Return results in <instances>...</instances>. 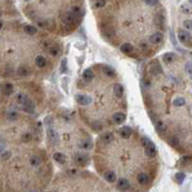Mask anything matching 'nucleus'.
<instances>
[{
  "label": "nucleus",
  "mask_w": 192,
  "mask_h": 192,
  "mask_svg": "<svg viewBox=\"0 0 192 192\" xmlns=\"http://www.w3.org/2000/svg\"><path fill=\"white\" fill-rule=\"evenodd\" d=\"M143 145H144V149H145V153L147 157H156V154H157V149H156V145L149 139V138H146L144 137L143 138Z\"/></svg>",
  "instance_id": "obj_1"
},
{
  "label": "nucleus",
  "mask_w": 192,
  "mask_h": 192,
  "mask_svg": "<svg viewBox=\"0 0 192 192\" xmlns=\"http://www.w3.org/2000/svg\"><path fill=\"white\" fill-rule=\"evenodd\" d=\"M178 39H179L180 43L185 44V45H189V44L192 43L191 34L189 33L187 31H185V29H179L178 31Z\"/></svg>",
  "instance_id": "obj_2"
},
{
  "label": "nucleus",
  "mask_w": 192,
  "mask_h": 192,
  "mask_svg": "<svg viewBox=\"0 0 192 192\" xmlns=\"http://www.w3.org/2000/svg\"><path fill=\"white\" fill-rule=\"evenodd\" d=\"M77 19H78V17L73 12H67V13H65V14L62 15L61 17V20L64 21V24H66V25H72L74 24V23H77Z\"/></svg>",
  "instance_id": "obj_3"
},
{
  "label": "nucleus",
  "mask_w": 192,
  "mask_h": 192,
  "mask_svg": "<svg viewBox=\"0 0 192 192\" xmlns=\"http://www.w3.org/2000/svg\"><path fill=\"white\" fill-rule=\"evenodd\" d=\"M21 106H23V110H24L25 112H27V113H33L34 112V104L29 98H27V99L21 104Z\"/></svg>",
  "instance_id": "obj_4"
},
{
  "label": "nucleus",
  "mask_w": 192,
  "mask_h": 192,
  "mask_svg": "<svg viewBox=\"0 0 192 192\" xmlns=\"http://www.w3.org/2000/svg\"><path fill=\"white\" fill-rule=\"evenodd\" d=\"M76 100L79 105H88V104H91V97L86 96V94H77Z\"/></svg>",
  "instance_id": "obj_5"
},
{
  "label": "nucleus",
  "mask_w": 192,
  "mask_h": 192,
  "mask_svg": "<svg viewBox=\"0 0 192 192\" xmlns=\"http://www.w3.org/2000/svg\"><path fill=\"white\" fill-rule=\"evenodd\" d=\"M163 39H164L163 34L160 33V32H156V33L150 35L149 40H150V43H152V44H160L163 41Z\"/></svg>",
  "instance_id": "obj_6"
},
{
  "label": "nucleus",
  "mask_w": 192,
  "mask_h": 192,
  "mask_svg": "<svg viewBox=\"0 0 192 192\" xmlns=\"http://www.w3.org/2000/svg\"><path fill=\"white\" fill-rule=\"evenodd\" d=\"M131 135H132V130L129 126H124V127H121L119 130V136L121 138H124V139H129Z\"/></svg>",
  "instance_id": "obj_7"
},
{
  "label": "nucleus",
  "mask_w": 192,
  "mask_h": 192,
  "mask_svg": "<svg viewBox=\"0 0 192 192\" xmlns=\"http://www.w3.org/2000/svg\"><path fill=\"white\" fill-rule=\"evenodd\" d=\"M117 187L121 190V191H126L129 187H130V183L127 179H125V178H120L118 183H117Z\"/></svg>",
  "instance_id": "obj_8"
},
{
  "label": "nucleus",
  "mask_w": 192,
  "mask_h": 192,
  "mask_svg": "<svg viewBox=\"0 0 192 192\" xmlns=\"http://www.w3.org/2000/svg\"><path fill=\"white\" fill-rule=\"evenodd\" d=\"M74 160H76V163H77L78 165H85V164H87V162H88V157L84 153H78L77 156H76Z\"/></svg>",
  "instance_id": "obj_9"
},
{
  "label": "nucleus",
  "mask_w": 192,
  "mask_h": 192,
  "mask_svg": "<svg viewBox=\"0 0 192 192\" xmlns=\"http://www.w3.org/2000/svg\"><path fill=\"white\" fill-rule=\"evenodd\" d=\"M126 119V115L123 113V112H117L113 115V121L115 124H123Z\"/></svg>",
  "instance_id": "obj_10"
},
{
  "label": "nucleus",
  "mask_w": 192,
  "mask_h": 192,
  "mask_svg": "<svg viewBox=\"0 0 192 192\" xmlns=\"http://www.w3.org/2000/svg\"><path fill=\"white\" fill-rule=\"evenodd\" d=\"M149 179H150L149 176L144 172L139 173V174L137 176V180H138V183H139L140 185H146V184L149 183Z\"/></svg>",
  "instance_id": "obj_11"
},
{
  "label": "nucleus",
  "mask_w": 192,
  "mask_h": 192,
  "mask_svg": "<svg viewBox=\"0 0 192 192\" xmlns=\"http://www.w3.org/2000/svg\"><path fill=\"white\" fill-rule=\"evenodd\" d=\"M113 92H115V94L117 98H120V97H123V94H124V87L121 86L120 84H115V86H113Z\"/></svg>",
  "instance_id": "obj_12"
},
{
  "label": "nucleus",
  "mask_w": 192,
  "mask_h": 192,
  "mask_svg": "<svg viewBox=\"0 0 192 192\" xmlns=\"http://www.w3.org/2000/svg\"><path fill=\"white\" fill-rule=\"evenodd\" d=\"M174 59H176V56H174V53H172V52L165 53L164 57H163L164 62H166V64H171V62H173L174 61Z\"/></svg>",
  "instance_id": "obj_13"
},
{
  "label": "nucleus",
  "mask_w": 192,
  "mask_h": 192,
  "mask_svg": "<svg viewBox=\"0 0 192 192\" xmlns=\"http://www.w3.org/2000/svg\"><path fill=\"white\" fill-rule=\"evenodd\" d=\"M104 178H105L109 183H113V182H115L117 176H115V173L113 172V171H106L105 174H104Z\"/></svg>",
  "instance_id": "obj_14"
},
{
  "label": "nucleus",
  "mask_w": 192,
  "mask_h": 192,
  "mask_svg": "<svg viewBox=\"0 0 192 192\" xmlns=\"http://www.w3.org/2000/svg\"><path fill=\"white\" fill-rule=\"evenodd\" d=\"M47 135H48V138H50V139H51V141H53V143H57L58 139H59V137H58V133L54 130H53V129H48V130H47Z\"/></svg>",
  "instance_id": "obj_15"
},
{
  "label": "nucleus",
  "mask_w": 192,
  "mask_h": 192,
  "mask_svg": "<svg viewBox=\"0 0 192 192\" xmlns=\"http://www.w3.org/2000/svg\"><path fill=\"white\" fill-rule=\"evenodd\" d=\"M93 77H94L93 71H92V70H90V68L85 70V71H84V73H83V78H84L86 82H91L92 79H93Z\"/></svg>",
  "instance_id": "obj_16"
},
{
  "label": "nucleus",
  "mask_w": 192,
  "mask_h": 192,
  "mask_svg": "<svg viewBox=\"0 0 192 192\" xmlns=\"http://www.w3.org/2000/svg\"><path fill=\"white\" fill-rule=\"evenodd\" d=\"M120 50H121V52H124V53H131V52H133V46H132V44L125 43L120 46Z\"/></svg>",
  "instance_id": "obj_17"
},
{
  "label": "nucleus",
  "mask_w": 192,
  "mask_h": 192,
  "mask_svg": "<svg viewBox=\"0 0 192 192\" xmlns=\"http://www.w3.org/2000/svg\"><path fill=\"white\" fill-rule=\"evenodd\" d=\"M35 65L40 68L45 67V66H46V59H45L43 56H38V57L35 58Z\"/></svg>",
  "instance_id": "obj_18"
},
{
  "label": "nucleus",
  "mask_w": 192,
  "mask_h": 192,
  "mask_svg": "<svg viewBox=\"0 0 192 192\" xmlns=\"http://www.w3.org/2000/svg\"><path fill=\"white\" fill-rule=\"evenodd\" d=\"M112 140H113V135L111 132H107V133L101 136V141L105 143V144H110Z\"/></svg>",
  "instance_id": "obj_19"
},
{
  "label": "nucleus",
  "mask_w": 192,
  "mask_h": 192,
  "mask_svg": "<svg viewBox=\"0 0 192 192\" xmlns=\"http://www.w3.org/2000/svg\"><path fill=\"white\" fill-rule=\"evenodd\" d=\"M53 158H54V160L58 162L59 164H64L65 162H66V157H65L62 153H59V152L53 154Z\"/></svg>",
  "instance_id": "obj_20"
},
{
  "label": "nucleus",
  "mask_w": 192,
  "mask_h": 192,
  "mask_svg": "<svg viewBox=\"0 0 192 192\" xmlns=\"http://www.w3.org/2000/svg\"><path fill=\"white\" fill-rule=\"evenodd\" d=\"M150 72L152 73L153 76H156V74H158V73L162 72V67L159 66L158 64H156V62H154V64H152V65L150 66Z\"/></svg>",
  "instance_id": "obj_21"
},
{
  "label": "nucleus",
  "mask_w": 192,
  "mask_h": 192,
  "mask_svg": "<svg viewBox=\"0 0 192 192\" xmlns=\"http://www.w3.org/2000/svg\"><path fill=\"white\" fill-rule=\"evenodd\" d=\"M79 146L84 150H90V149H92V141L90 139L82 140V141L79 143Z\"/></svg>",
  "instance_id": "obj_22"
},
{
  "label": "nucleus",
  "mask_w": 192,
  "mask_h": 192,
  "mask_svg": "<svg viewBox=\"0 0 192 192\" xmlns=\"http://www.w3.org/2000/svg\"><path fill=\"white\" fill-rule=\"evenodd\" d=\"M101 70H103V72L105 73L106 76H109V77H113V76H115L113 68H111L110 66H107V65H103V66H101Z\"/></svg>",
  "instance_id": "obj_23"
},
{
  "label": "nucleus",
  "mask_w": 192,
  "mask_h": 192,
  "mask_svg": "<svg viewBox=\"0 0 192 192\" xmlns=\"http://www.w3.org/2000/svg\"><path fill=\"white\" fill-rule=\"evenodd\" d=\"M29 163L32 166H39L41 164V158L39 156H32L31 159H29Z\"/></svg>",
  "instance_id": "obj_24"
},
{
  "label": "nucleus",
  "mask_w": 192,
  "mask_h": 192,
  "mask_svg": "<svg viewBox=\"0 0 192 192\" xmlns=\"http://www.w3.org/2000/svg\"><path fill=\"white\" fill-rule=\"evenodd\" d=\"M156 129L159 131V132H164V131L166 130V125L164 124L162 120H156Z\"/></svg>",
  "instance_id": "obj_25"
},
{
  "label": "nucleus",
  "mask_w": 192,
  "mask_h": 192,
  "mask_svg": "<svg viewBox=\"0 0 192 192\" xmlns=\"http://www.w3.org/2000/svg\"><path fill=\"white\" fill-rule=\"evenodd\" d=\"M24 31L27 34H31V35H33V34L37 33V29H35L34 26H32V25H26L24 27Z\"/></svg>",
  "instance_id": "obj_26"
},
{
  "label": "nucleus",
  "mask_w": 192,
  "mask_h": 192,
  "mask_svg": "<svg viewBox=\"0 0 192 192\" xmlns=\"http://www.w3.org/2000/svg\"><path fill=\"white\" fill-rule=\"evenodd\" d=\"M185 99L183 98V97H177L174 100H173V105L174 106H177V107H179V106H184L185 105Z\"/></svg>",
  "instance_id": "obj_27"
},
{
  "label": "nucleus",
  "mask_w": 192,
  "mask_h": 192,
  "mask_svg": "<svg viewBox=\"0 0 192 192\" xmlns=\"http://www.w3.org/2000/svg\"><path fill=\"white\" fill-rule=\"evenodd\" d=\"M4 93L6 96H10L13 93V85L12 84H5L4 85Z\"/></svg>",
  "instance_id": "obj_28"
},
{
  "label": "nucleus",
  "mask_w": 192,
  "mask_h": 192,
  "mask_svg": "<svg viewBox=\"0 0 192 192\" xmlns=\"http://www.w3.org/2000/svg\"><path fill=\"white\" fill-rule=\"evenodd\" d=\"M7 119L11 120V121H14V120L18 119V113L15 111H10L7 112Z\"/></svg>",
  "instance_id": "obj_29"
},
{
  "label": "nucleus",
  "mask_w": 192,
  "mask_h": 192,
  "mask_svg": "<svg viewBox=\"0 0 192 192\" xmlns=\"http://www.w3.org/2000/svg\"><path fill=\"white\" fill-rule=\"evenodd\" d=\"M184 179H185V174L183 172L176 173V180H177L178 184H182V183L184 182Z\"/></svg>",
  "instance_id": "obj_30"
},
{
  "label": "nucleus",
  "mask_w": 192,
  "mask_h": 192,
  "mask_svg": "<svg viewBox=\"0 0 192 192\" xmlns=\"http://www.w3.org/2000/svg\"><path fill=\"white\" fill-rule=\"evenodd\" d=\"M27 98H29V97L26 96V94H24V93H20V94H18V97H17V100H18V103L21 105V104H23V103H24Z\"/></svg>",
  "instance_id": "obj_31"
},
{
  "label": "nucleus",
  "mask_w": 192,
  "mask_h": 192,
  "mask_svg": "<svg viewBox=\"0 0 192 192\" xmlns=\"http://www.w3.org/2000/svg\"><path fill=\"white\" fill-rule=\"evenodd\" d=\"M48 52H50V54H52V56H58L59 54V47L58 46H51L50 50H48Z\"/></svg>",
  "instance_id": "obj_32"
},
{
  "label": "nucleus",
  "mask_w": 192,
  "mask_h": 192,
  "mask_svg": "<svg viewBox=\"0 0 192 192\" xmlns=\"http://www.w3.org/2000/svg\"><path fill=\"white\" fill-rule=\"evenodd\" d=\"M106 4L105 0H96V3H94V6H96L97 8H100V7H104Z\"/></svg>",
  "instance_id": "obj_33"
},
{
  "label": "nucleus",
  "mask_w": 192,
  "mask_h": 192,
  "mask_svg": "<svg viewBox=\"0 0 192 192\" xmlns=\"http://www.w3.org/2000/svg\"><path fill=\"white\" fill-rule=\"evenodd\" d=\"M185 71H186L190 76H192V62H187L185 65Z\"/></svg>",
  "instance_id": "obj_34"
},
{
  "label": "nucleus",
  "mask_w": 192,
  "mask_h": 192,
  "mask_svg": "<svg viewBox=\"0 0 192 192\" xmlns=\"http://www.w3.org/2000/svg\"><path fill=\"white\" fill-rule=\"evenodd\" d=\"M147 6H156L158 4V0H144Z\"/></svg>",
  "instance_id": "obj_35"
},
{
  "label": "nucleus",
  "mask_w": 192,
  "mask_h": 192,
  "mask_svg": "<svg viewBox=\"0 0 192 192\" xmlns=\"http://www.w3.org/2000/svg\"><path fill=\"white\" fill-rule=\"evenodd\" d=\"M184 27L186 29H192V20H185L184 21Z\"/></svg>",
  "instance_id": "obj_36"
},
{
  "label": "nucleus",
  "mask_w": 192,
  "mask_h": 192,
  "mask_svg": "<svg viewBox=\"0 0 192 192\" xmlns=\"http://www.w3.org/2000/svg\"><path fill=\"white\" fill-rule=\"evenodd\" d=\"M19 74L20 76H26V74H29V70L26 67H20L19 68Z\"/></svg>",
  "instance_id": "obj_37"
},
{
  "label": "nucleus",
  "mask_w": 192,
  "mask_h": 192,
  "mask_svg": "<svg viewBox=\"0 0 192 192\" xmlns=\"http://www.w3.org/2000/svg\"><path fill=\"white\" fill-rule=\"evenodd\" d=\"M31 139H32V135L31 133H25V135H23V140L24 141H29Z\"/></svg>",
  "instance_id": "obj_38"
},
{
  "label": "nucleus",
  "mask_w": 192,
  "mask_h": 192,
  "mask_svg": "<svg viewBox=\"0 0 192 192\" xmlns=\"http://www.w3.org/2000/svg\"><path fill=\"white\" fill-rule=\"evenodd\" d=\"M180 10H182V12L183 13H190V7H189V6L187 5H183L182 7H180Z\"/></svg>",
  "instance_id": "obj_39"
},
{
  "label": "nucleus",
  "mask_w": 192,
  "mask_h": 192,
  "mask_svg": "<svg viewBox=\"0 0 192 192\" xmlns=\"http://www.w3.org/2000/svg\"><path fill=\"white\" fill-rule=\"evenodd\" d=\"M92 126H93V129H94V130H101V124H100V123H98V121L92 123Z\"/></svg>",
  "instance_id": "obj_40"
},
{
  "label": "nucleus",
  "mask_w": 192,
  "mask_h": 192,
  "mask_svg": "<svg viewBox=\"0 0 192 192\" xmlns=\"http://www.w3.org/2000/svg\"><path fill=\"white\" fill-rule=\"evenodd\" d=\"M71 12H73L74 14L77 15V17H79L80 15V10L78 8V7H72V10H71Z\"/></svg>",
  "instance_id": "obj_41"
},
{
  "label": "nucleus",
  "mask_w": 192,
  "mask_h": 192,
  "mask_svg": "<svg viewBox=\"0 0 192 192\" xmlns=\"http://www.w3.org/2000/svg\"><path fill=\"white\" fill-rule=\"evenodd\" d=\"M61 72H65L66 71V59H62V61H61Z\"/></svg>",
  "instance_id": "obj_42"
},
{
  "label": "nucleus",
  "mask_w": 192,
  "mask_h": 192,
  "mask_svg": "<svg viewBox=\"0 0 192 192\" xmlns=\"http://www.w3.org/2000/svg\"><path fill=\"white\" fill-rule=\"evenodd\" d=\"M10 156H11V152H5V153H3V159H8L10 158Z\"/></svg>",
  "instance_id": "obj_43"
},
{
  "label": "nucleus",
  "mask_w": 192,
  "mask_h": 192,
  "mask_svg": "<svg viewBox=\"0 0 192 192\" xmlns=\"http://www.w3.org/2000/svg\"><path fill=\"white\" fill-rule=\"evenodd\" d=\"M4 150H5V147H4V145H3V144H0V153H1V152H3Z\"/></svg>",
  "instance_id": "obj_44"
},
{
  "label": "nucleus",
  "mask_w": 192,
  "mask_h": 192,
  "mask_svg": "<svg viewBox=\"0 0 192 192\" xmlns=\"http://www.w3.org/2000/svg\"><path fill=\"white\" fill-rule=\"evenodd\" d=\"M1 27H3V23L0 21V29H1Z\"/></svg>",
  "instance_id": "obj_45"
},
{
  "label": "nucleus",
  "mask_w": 192,
  "mask_h": 192,
  "mask_svg": "<svg viewBox=\"0 0 192 192\" xmlns=\"http://www.w3.org/2000/svg\"><path fill=\"white\" fill-rule=\"evenodd\" d=\"M1 15H3V11L0 10V17H1Z\"/></svg>",
  "instance_id": "obj_46"
},
{
  "label": "nucleus",
  "mask_w": 192,
  "mask_h": 192,
  "mask_svg": "<svg viewBox=\"0 0 192 192\" xmlns=\"http://www.w3.org/2000/svg\"><path fill=\"white\" fill-rule=\"evenodd\" d=\"M189 1H190V4H192V0H189Z\"/></svg>",
  "instance_id": "obj_47"
},
{
  "label": "nucleus",
  "mask_w": 192,
  "mask_h": 192,
  "mask_svg": "<svg viewBox=\"0 0 192 192\" xmlns=\"http://www.w3.org/2000/svg\"><path fill=\"white\" fill-rule=\"evenodd\" d=\"M191 79H192V76H191Z\"/></svg>",
  "instance_id": "obj_48"
}]
</instances>
